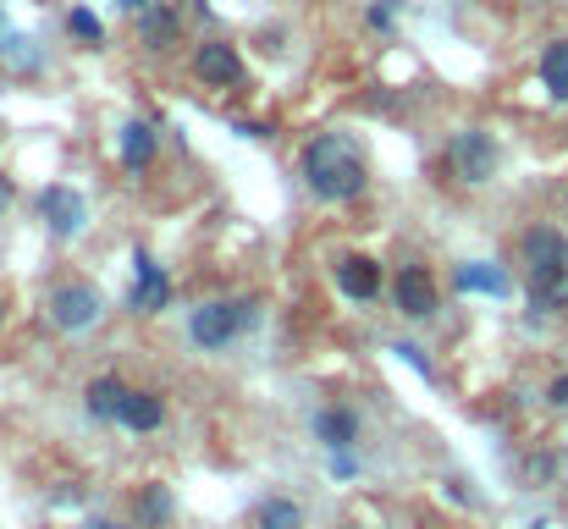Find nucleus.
I'll return each instance as SVG.
<instances>
[{"mask_svg":"<svg viewBox=\"0 0 568 529\" xmlns=\"http://www.w3.org/2000/svg\"><path fill=\"white\" fill-rule=\"evenodd\" d=\"M298 176H304V187H310L321 204H354V199L371 187V161H365V150H359L354 133H337V128H332V133L304 139Z\"/></svg>","mask_w":568,"mask_h":529,"instance_id":"f257e3e1","label":"nucleus"},{"mask_svg":"<svg viewBox=\"0 0 568 529\" xmlns=\"http://www.w3.org/2000/svg\"><path fill=\"white\" fill-rule=\"evenodd\" d=\"M519 260H525V282H530V304L536 309H564L568 304V237L558 226H530L519 237Z\"/></svg>","mask_w":568,"mask_h":529,"instance_id":"f03ea898","label":"nucleus"},{"mask_svg":"<svg viewBox=\"0 0 568 529\" xmlns=\"http://www.w3.org/2000/svg\"><path fill=\"white\" fill-rule=\"evenodd\" d=\"M254 298H210L189 315V343L204 353H226L248 326H254Z\"/></svg>","mask_w":568,"mask_h":529,"instance_id":"7ed1b4c3","label":"nucleus"},{"mask_svg":"<svg viewBox=\"0 0 568 529\" xmlns=\"http://www.w3.org/2000/svg\"><path fill=\"white\" fill-rule=\"evenodd\" d=\"M189 78L199 83V89H210V94H232V89H243V83H248L243 44H237V39H221V33L199 39V44L189 50Z\"/></svg>","mask_w":568,"mask_h":529,"instance_id":"20e7f679","label":"nucleus"},{"mask_svg":"<svg viewBox=\"0 0 568 529\" xmlns=\"http://www.w3.org/2000/svg\"><path fill=\"white\" fill-rule=\"evenodd\" d=\"M442 166L458 176L464 187H480V182L497 176L503 150H497V139H491L486 128H458V133L447 139V150H442Z\"/></svg>","mask_w":568,"mask_h":529,"instance_id":"39448f33","label":"nucleus"},{"mask_svg":"<svg viewBox=\"0 0 568 529\" xmlns=\"http://www.w3.org/2000/svg\"><path fill=\"white\" fill-rule=\"evenodd\" d=\"M100 315H105V298H100L94 282H55V287L44 293V321H50L55 332H67V337L89 332Z\"/></svg>","mask_w":568,"mask_h":529,"instance_id":"423d86ee","label":"nucleus"},{"mask_svg":"<svg viewBox=\"0 0 568 529\" xmlns=\"http://www.w3.org/2000/svg\"><path fill=\"white\" fill-rule=\"evenodd\" d=\"M133 39H139L150 55H172V50H183V44H189V17H183V6H178V0H155V6H144V11L133 17Z\"/></svg>","mask_w":568,"mask_h":529,"instance_id":"0eeeda50","label":"nucleus"},{"mask_svg":"<svg viewBox=\"0 0 568 529\" xmlns=\"http://www.w3.org/2000/svg\"><path fill=\"white\" fill-rule=\"evenodd\" d=\"M39 215H44V232L55 243H72L89 226V199L72 182H50V187H39Z\"/></svg>","mask_w":568,"mask_h":529,"instance_id":"6e6552de","label":"nucleus"},{"mask_svg":"<svg viewBox=\"0 0 568 529\" xmlns=\"http://www.w3.org/2000/svg\"><path fill=\"white\" fill-rule=\"evenodd\" d=\"M392 304H397L408 321H430V315L442 309V287H436V276H430L425 265H403L397 282H392Z\"/></svg>","mask_w":568,"mask_h":529,"instance_id":"1a4fd4ad","label":"nucleus"},{"mask_svg":"<svg viewBox=\"0 0 568 529\" xmlns=\"http://www.w3.org/2000/svg\"><path fill=\"white\" fill-rule=\"evenodd\" d=\"M172 304V276L150 260V254H133V287H128V309L133 315H161Z\"/></svg>","mask_w":568,"mask_h":529,"instance_id":"9d476101","label":"nucleus"},{"mask_svg":"<svg viewBox=\"0 0 568 529\" xmlns=\"http://www.w3.org/2000/svg\"><path fill=\"white\" fill-rule=\"evenodd\" d=\"M155 155H161V128H155V122H144V116H133V122L122 128V144H116L122 172L144 176L150 166H155Z\"/></svg>","mask_w":568,"mask_h":529,"instance_id":"9b49d317","label":"nucleus"},{"mask_svg":"<svg viewBox=\"0 0 568 529\" xmlns=\"http://www.w3.org/2000/svg\"><path fill=\"white\" fill-rule=\"evenodd\" d=\"M116 425H128L133 436H155V430L166 425V403H161V391H139V386H128Z\"/></svg>","mask_w":568,"mask_h":529,"instance_id":"f8f14e48","label":"nucleus"},{"mask_svg":"<svg viewBox=\"0 0 568 529\" xmlns=\"http://www.w3.org/2000/svg\"><path fill=\"white\" fill-rule=\"evenodd\" d=\"M337 287H343V298L371 304L381 293V265L371 254H343V260H337Z\"/></svg>","mask_w":568,"mask_h":529,"instance_id":"ddd939ff","label":"nucleus"},{"mask_svg":"<svg viewBox=\"0 0 568 529\" xmlns=\"http://www.w3.org/2000/svg\"><path fill=\"white\" fill-rule=\"evenodd\" d=\"M453 287H458V293H486V298H508V293H514L508 271H503V265H486V260H464V265L453 271Z\"/></svg>","mask_w":568,"mask_h":529,"instance_id":"4468645a","label":"nucleus"},{"mask_svg":"<svg viewBox=\"0 0 568 529\" xmlns=\"http://www.w3.org/2000/svg\"><path fill=\"white\" fill-rule=\"evenodd\" d=\"M315 441H321L326 452L359 447V414H354V408H321V414H315Z\"/></svg>","mask_w":568,"mask_h":529,"instance_id":"2eb2a0df","label":"nucleus"},{"mask_svg":"<svg viewBox=\"0 0 568 529\" xmlns=\"http://www.w3.org/2000/svg\"><path fill=\"white\" fill-rule=\"evenodd\" d=\"M122 397H128V380H116V375H94V380L83 386V408H89V419H100V425H116Z\"/></svg>","mask_w":568,"mask_h":529,"instance_id":"dca6fc26","label":"nucleus"},{"mask_svg":"<svg viewBox=\"0 0 568 529\" xmlns=\"http://www.w3.org/2000/svg\"><path fill=\"white\" fill-rule=\"evenodd\" d=\"M541 89H547V100H558V105H568V33L564 39H552L547 50H541Z\"/></svg>","mask_w":568,"mask_h":529,"instance_id":"f3484780","label":"nucleus"},{"mask_svg":"<svg viewBox=\"0 0 568 529\" xmlns=\"http://www.w3.org/2000/svg\"><path fill=\"white\" fill-rule=\"evenodd\" d=\"M67 39H72L78 50H105V22H100V11L72 6V11H67Z\"/></svg>","mask_w":568,"mask_h":529,"instance_id":"a211bd4d","label":"nucleus"},{"mask_svg":"<svg viewBox=\"0 0 568 529\" xmlns=\"http://www.w3.org/2000/svg\"><path fill=\"white\" fill-rule=\"evenodd\" d=\"M39 39H28V33H11V44H6V55H0V67L6 72H17V78H33L39 72Z\"/></svg>","mask_w":568,"mask_h":529,"instance_id":"6ab92c4d","label":"nucleus"},{"mask_svg":"<svg viewBox=\"0 0 568 529\" xmlns=\"http://www.w3.org/2000/svg\"><path fill=\"white\" fill-rule=\"evenodd\" d=\"M172 525V491L166 486H144L139 491V529H166Z\"/></svg>","mask_w":568,"mask_h":529,"instance_id":"aec40b11","label":"nucleus"},{"mask_svg":"<svg viewBox=\"0 0 568 529\" xmlns=\"http://www.w3.org/2000/svg\"><path fill=\"white\" fill-rule=\"evenodd\" d=\"M260 529H304V508L287 502V497H271V502L260 508Z\"/></svg>","mask_w":568,"mask_h":529,"instance_id":"412c9836","label":"nucleus"},{"mask_svg":"<svg viewBox=\"0 0 568 529\" xmlns=\"http://www.w3.org/2000/svg\"><path fill=\"white\" fill-rule=\"evenodd\" d=\"M397 11H403V0H371L365 28H371V33H392V28H397Z\"/></svg>","mask_w":568,"mask_h":529,"instance_id":"4be33fe9","label":"nucleus"},{"mask_svg":"<svg viewBox=\"0 0 568 529\" xmlns=\"http://www.w3.org/2000/svg\"><path fill=\"white\" fill-rule=\"evenodd\" d=\"M392 353H397V358H403V364H414V369H419V380H436V369H430V364H425V353L414 348V343H392Z\"/></svg>","mask_w":568,"mask_h":529,"instance_id":"5701e85b","label":"nucleus"},{"mask_svg":"<svg viewBox=\"0 0 568 529\" xmlns=\"http://www.w3.org/2000/svg\"><path fill=\"white\" fill-rule=\"evenodd\" d=\"M332 475H337V480H354V475H359V458H354V452H332Z\"/></svg>","mask_w":568,"mask_h":529,"instance_id":"b1692460","label":"nucleus"},{"mask_svg":"<svg viewBox=\"0 0 568 529\" xmlns=\"http://www.w3.org/2000/svg\"><path fill=\"white\" fill-rule=\"evenodd\" d=\"M243 139H276V122H237Z\"/></svg>","mask_w":568,"mask_h":529,"instance_id":"393cba45","label":"nucleus"},{"mask_svg":"<svg viewBox=\"0 0 568 529\" xmlns=\"http://www.w3.org/2000/svg\"><path fill=\"white\" fill-rule=\"evenodd\" d=\"M547 403H552V408H568V375H558V380L547 386Z\"/></svg>","mask_w":568,"mask_h":529,"instance_id":"a878e982","label":"nucleus"},{"mask_svg":"<svg viewBox=\"0 0 568 529\" xmlns=\"http://www.w3.org/2000/svg\"><path fill=\"white\" fill-rule=\"evenodd\" d=\"M111 6H116L122 17H139V11H144V6H155V0H111Z\"/></svg>","mask_w":568,"mask_h":529,"instance_id":"bb28decb","label":"nucleus"},{"mask_svg":"<svg viewBox=\"0 0 568 529\" xmlns=\"http://www.w3.org/2000/svg\"><path fill=\"white\" fill-rule=\"evenodd\" d=\"M6 44H11V17L0 11V55H6Z\"/></svg>","mask_w":568,"mask_h":529,"instance_id":"cd10ccee","label":"nucleus"},{"mask_svg":"<svg viewBox=\"0 0 568 529\" xmlns=\"http://www.w3.org/2000/svg\"><path fill=\"white\" fill-rule=\"evenodd\" d=\"M89 529H122V525H105V519H100V525H89Z\"/></svg>","mask_w":568,"mask_h":529,"instance_id":"c85d7f7f","label":"nucleus"},{"mask_svg":"<svg viewBox=\"0 0 568 529\" xmlns=\"http://www.w3.org/2000/svg\"><path fill=\"white\" fill-rule=\"evenodd\" d=\"M0 315H6V298H0Z\"/></svg>","mask_w":568,"mask_h":529,"instance_id":"c756f323","label":"nucleus"}]
</instances>
